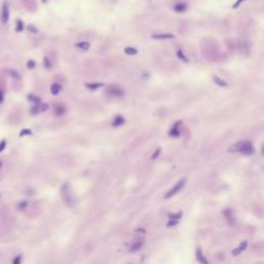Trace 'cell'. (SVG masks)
Listing matches in <instances>:
<instances>
[{"mask_svg": "<svg viewBox=\"0 0 264 264\" xmlns=\"http://www.w3.org/2000/svg\"><path fill=\"white\" fill-rule=\"evenodd\" d=\"M26 205H27V202H22V203H20V208H24Z\"/></svg>", "mask_w": 264, "mask_h": 264, "instance_id": "obj_29", "label": "cell"}, {"mask_svg": "<svg viewBox=\"0 0 264 264\" xmlns=\"http://www.w3.org/2000/svg\"><path fill=\"white\" fill-rule=\"evenodd\" d=\"M29 134H31V131L29 130V129H24V130L22 131L20 133V136H25V135H29Z\"/></svg>", "mask_w": 264, "mask_h": 264, "instance_id": "obj_22", "label": "cell"}, {"mask_svg": "<svg viewBox=\"0 0 264 264\" xmlns=\"http://www.w3.org/2000/svg\"><path fill=\"white\" fill-rule=\"evenodd\" d=\"M185 184H186V178H182V180H180V181H178V183H176V185L171 188V189L167 191V193L165 194L164 198L165 199H169V198H171L172 196H174L176 194H178V192L181 191V190L184 188Z\"/></svg>", "mask_w": 264, "mask_h": 264, "instance_id": "obj_3", "label": "cell"}, {"mask_svg": "<svg viewBox=\"0 0 264 264\" xmlns=\"http://www.w3.org/2000/svg\"><path fill=\"white\" fill-rule=\"evenodd\" d=\"M248 244H249L248 242H246V240H244V242H240V244H239V246L237 247V248H235L234 250L232 251L233 256H235V257H236V256L240 255V254H242V252H244V251L246 250L247 248H248Z\"/></svg>", "mask_w": 264, "mask_h": 264, "instance_id": "obj_6", "label": "cell"}, {"mask_svg": "<svg viewBox=\"0 0 264 264\" xmlns=\"http://www.w3.org/2000/svg\"><path fill=\"white\" fill-rule=\"evenodd\" d=\"M77 47H79V49H81V50L86 51V50H88L89 49L90 45H89V42H86V41H81V42L77 43Z\"/></svg>", "mask_w": 264, "mask_h": 264, "instance_id": "obj_15", "label": "cell"}, {"mask_svg": "<svg viewBox=\"0 0 264 264\" xmlns=\"http://www.w3.org/2000/svg\"><path fill=\"white\" fill-rule=\"evenodd\" d=\"M172 34H155L153 35V38L155 39H168V38H173Z\"/></svg>", "mask_w": 264, "mask_h": 264, "instance_id": "obj_12", "label": "cell"}, {"mask_svg": "<svg viewBox=\"0 0 264 264\" xmlns=\"http://www.w3.org/2000/svg\"><path fill=\"white\" fill-rule=\"evenodd\" d=\"M21 263H22V256L18 255L14 259V261H13V264H21Z\"/></svg>", "mask_w": 264, "mask_h": 264, "instance_id": "obj_20", "label": "cell"}, {"mask_svg": "<svg viewBox=\"0 0 264 264\" xmlns=\"http://www.w3.org/2000/svg\"><path fill=\"white\" fill-rule=\"evenodd\" d=\"M223 214H224V217H225L226 221H227V223L229 224V225H234L236 220H235V217H234V215H233L232 210L227 208V210H224Z\"/></svg>", "mask_w": 264, "mask_h": 264, "instance_id": "obj_5", "label": "cell"}, {"mask_svg": "<svg viewBox=\"0 0 264 264\" xmlns=\"http://www.w3.org/2000/svg\"><path fill=\"white\" fill-rule=\"evenodd\" d=\"M231 152H236V153H242L244 155L247 156H251L255 153V149H254L253 143L249 140H242V141H238L236 143L230 147Z\"/></svg>", "mask_w": 264, "mask_h": 264, "instance_id": "obj_1", "label": "cell"}, {"mask_svg": "<svg viewBox=\"0 0 264 264\" xmlns=\"http://www.w3.org/2000/svg\"><path fill=\"white\" fill-rule=\"evenodd\" d=\"M178 223V220H172V219H170V220H169V222L167 223V227H171V226H176Z\"/></svg>", "mask_w": 264, "mask_h": 264, "instance_id": "obj_21", "label": "cell"}, {"mask_svg": "<svg viewBox=\"0 0 264 264\" xmlns=\"http://www.w3.org/2000/svg\"><path fill=\"white\" fill-rule=\"evenodd\" d=\"M61 196L66 205L70 206V208H73L77 204L75 195L73 194L72 190H71V188H70V186L68 184H64L61 187Z\"/></svg>", "mask_w": 264, "mask_h": 264, "instance_id": "obj_2", "label": "cell"}, {"mask_svg": "<svg viewBox=\"0 0 264 264\" xmlns=\"http://www.w3.org/2000/svg\"><path fill=\"white\" fill-rule=\"evenodd\" d=\"M159 154H160V149H158V150H157V151L155 152V154H154V155L152 156V159H155V158H157V157H158V155H159Z\"/></svg>", "mask_w": 264, "mask_h": 264, "instance_id": "obj_27", "label": "cell"}, {"mask_svg": "<svg viewBox=\"0 0 264 264\" xmlns=\"http://www.w3.org/2000/svg\"><path fill=\"white\" fill-rule=\"evenodd\" d=\"M188 5L187 3H176V5H174V10L178 11V13H184V11L187 9Z\"/></svg>", "mask_w": 264, "mask_h": 264, "instance_id": "obj_10", "label": "cell"}, {"mask_svg": "<svg viewBox=\"0 0 264 264\" xmlns=\"http://www.w3.org/2000/svg\"><path fill=\"white\" fill-rule=\"evenodd\" d=\"M196 260L200 264H208V259H206V257L204 256V254H203L202 250L200 248H197L196 250Z\"/></svg>", "mask_w": 264, "mask_h": 264, "instance_id": "obj_7", "label": "cell"}, {"mask_svg": "<svg viewBox=\"0 0 264 264\" xmlns=\"http://www.w3.org/2000/svg\"><path fill=\"white\" fill-rule=\"evenodd\" d=\"M18 25H17V31H22L23 30V24L21 21H18V23H17Z\"/></svg>", "mask_w": 264, "mask_h": 264, "instance_id": "obj_26", "label": "cell"}, {"mask_svg": "<svg viewBox=\"0 0 264 264\" xmlns=\"http://www.w3.org/2000/svg\"><path fill=\"white\" fill-rule=\"evenodd\" d=\"M5 147H6V141H5V140H2V141L0 142V153L2 151H4Z\"/></svg>", "mask_w": 264, "mask_h": 264, "instance_id": "obj_25", "label": "cell"}, {"mask_svg": "<svg viewBox=\"0 0 264 264\" xmlns=\"http://www.w3.org/2000/svg\"><path fill=\"white\" fill-rule=\"evenodd\" d=\"M3 98H4V94H3V91L0 89V103H2Z\"/></svg>", "mask_w": 264, "mask_h": 264, "instance_id": "obj_28", "label": "cell"}, {"mask_svg": "<svg viewBox=\"0 0 264 264\" xmlns=\"http://www.w3.org/2000/svg\"><path fill=\"white\" fill-rule=\"evenodd\" d=\"M9 19V9H8V5L6 3H4L2 6V14H1V21L2 23H7Z\"/></svg>", "mask_w": 264, "mask_h": 264, "instance_id": "obj_8", "label": "cell"}, {"mask_svg": "<svg viewBox=\"0 0 264 264\" xmlns=\"http://www.w3.org/2000/svg\"><path fill=\"white\" fill-rule=\"evenodd\" d=\"M182 215H183V214L180 212H178V214H168V216H169L170 219L178 220V219H181V218H182Z\"/></svg>", "mask_w": 264, "mask_h": 264, "instance_id": "obj_18", "label": "cell"}, {"mask_svg": "<svg viewBox=\"0 0 264 264\" xmlns=\"http://www.w3.org/2000/svg\"><path fill=\"white\" fill-rule=\"evenodd\" d=\"M214 81H216L217 84H219L220 86H226V83L224 81H222V79H220L219 77H214Z\"/></svg>", "mask_w": 264, "mask_h": 264, "instance_id": "obj_19", "label": "cell"}, {"mask_svg": "<svg viewBox=\"0 0 264 264\" xmlns=\"http://www.w3.org/2000/svg\"><path fill=\"white\" fill-rule=\"evenodd\" d=\"M180 124H181V123L178 122L172 127L171 130H170V132H169L170 136H172V137H178V136H180V133H181V132H180V128H178V125Z\"/></svg>", "mask_w": 264, "mask_h": 264, "instance_id": "obj_9", "label": "cell"}, {"mask_svg": "<svg viewBox=\"0 0 264 264\" xmlns=\"http://www.w3.org/2000/svg\"><path fill=\"white\" fill-rule=\"evenodd\" d=\"M106 93L109 95H111V96H115V97H120V96H123V95H124V91H123L121 88L116 87V86L109 87V88L106 90Z\"/></svg>", "mask_w": 264, "mask_h": 264, "instance_id": "obj_4", "label": "cell"}, {"mask_svg": "<svg viewBox=\"0 0 264 264\" xmlns=\"http://www.w3.org/2000/svg\"><path fill=\"white\" fill-rule=\"evenodd\" d=\"M60 91H61V86H60L59 84H54V85H52V87H51V92H52L53 95H57Z\"/></svg>", "mask_w": 264, "mask_h": 264, "instance_id": "obj_14", "label": "cell"}, {"mask_svg": "<svg viewBox=\"0 0 264 264\" xmlns=\"http://www.w3.org/2000/svg\"><path fill=\"white\" fill-rule=\"evenodd\" d=\"M34 66H35V62H34L33 60H29L27 63V67L29 68V69H32V68H34Z\"/></svg>", "mask_w": 264, "mask_h": 264, "instance_id": "obj_24", "label": "cell"}, {"mask_svg": "<svg viewBox=\"0 0 264 264\" xmlns=\"http://www.w3.org/2000/svg\"><path fill=\"white\" fill-rule=\"evenodd\" d=\"M1 166H2V163H1V161H0V168H1Z\"/></svg>", "mask_w": 264, "mask_h": 264, "instance_id": "obj_30", "label": "cell"}, {"mask_svg": "<svg viewBox=\"0 0 264 264\" xmlns=\"http://www.w3.org/2000/svg\"><path fill=\"white\" fill-rule=\"evenodd\" d=\"M103 85L100 83L98 84H86V87L88 89H90V90H95V89H98L99 87H102Z\"/></svg>", "mask_w": 264, "mask_h": 264, "instance_id": "obj_16", "label": "cell"}, {"mask_svg": "<svg viewBox=\"0 0 264 264\" xmlns=\"http://www.w3.org/2000/svg\"><path fill=\"white\" fill-rule=\"evenodd\" d=\"M125 53H126L127 55H135V54H137V50L136 49H134V47H126L125 49Z\"/></svg>", "mask_w": 264, "mask_h": 264, "instance_id": "obj_17", "label": "cell"}, {"mask_svg": "<svg viewBox=\"0 0 264 264\" xmlns=\"http://www.w3.org/2000/svg\"><path fill=\"white\" fill-rule=\"evenodd\" d=\"M125 122V120L123 117H121V116H118V117H116L115 119H114L113 121V126L114 127H119L121 126V125H123Z\"/></svg>", "mask_w": 264, "mask_h": 264, "instance_id": "obj_11", "label": "cell"}, {"mask_svg": "<svg viewBox=\"0 0 264 264\" xmlns=\"http://www.w3.org/2000/svg\"><path fill=\"white\" fill-rule=\"evenodd\" d=\"M142 244H143V242H142V240L136 242L135 244H132V247L130 248V252H136V251L140 250V249L142 248Z\"/></svg>", "mask_w": 264, "mask_h": 264, "instance_id": "obj_13", "label": "cell"}, {"mask_svg": "<svg viewBox=\"0 0 264 264\" xmlns=\"http://www.w3.org/2000/svg\"><path fill=\"white\" fill-rule=\"evenodd\" d=\"M0 197H1V194H0Z\"/></svg>", "mask_w": 264, "mask_h": 264, "instance_id": "obj_31", "label": "cell"}, {"mask_svg": "<svg viewBox=\"0 0 264 264\" xmlns=\"http://www.w3.org/2000/svg\"><path fill=\"white\" fill-rule=\"evenodd\" d=\"M28 30H29L30 32H32V33H37V32H38V30H37L36 28L34 27L33 25H29V26H28Z\"/></svg>", "mask_w": 264, "mask_h": 264, "instance_id": "obj_23", "label": "cell"}]
</instances>
